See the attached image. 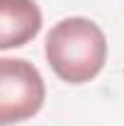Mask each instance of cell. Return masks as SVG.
<instances>
[{
  "label": "cell",
  "mask_w": 124,
  "mask_h": 126,
  "mask_svg": "<svg viewBox=\"0 0 124 126\" xmlns=\"http://www.w3.org/2000/svg\"><path fill=\"white\" fill-rule=\"evenodd\" d=\"M44 53L63 82L83 85L102 70L107 61V39L93 19L66 17L46 34Z\"/></svg>",
  "instance_id": "cell-1"
},
{
  "label": "cell",
  "mask_w": 124,
  "mask_h": 126,
  "mask_svg": "<svg viewBox=\"0 0 124 126\" xmlns=\"http://www.w3.org/2000/svg\"><path fill=\"white\" fill-rule=\"evenodd\" d=\"M41 32V10L34 0H0V48H20Z\"/></svg>",
  "instance_id": "cell-3"
},
{
  "label": "cell",
  "mask_w": 124,
  "mask_h": 126,
  "mask_svg": "<svg viewBox=\"0 0 124 126\" xmlns=\"http://www.w3.org/2000/svg\"><path fill=\"white\" fill-rule=\"evenodd\" d=\"M44 97V78L29 61L0 58V126L32 119Z\"/></svg>",
  "instance_id": "cell-2"
}]
</instances>
